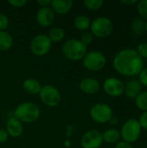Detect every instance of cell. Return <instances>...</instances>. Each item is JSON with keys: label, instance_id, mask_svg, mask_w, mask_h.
Instances as JSON below:
<instances>
[{"label": "cell", "instance_id": "1", "mask_svg": "<svg viewBox=\"0 0 147 148\" xmlns=\"http://www.w3.org/2000/svg\"><path fill=\"white\" fill-rule=\"evenodd\" d=\"M113 64L114 69L125 76L139 75L144 69L143 59L133 49H125L118 52L113 58Z\"/></svg>", "mask_w": 147, "mask_h": 148}, {"label": "cell", "instance_id": "2", "mask_svg": "<svg viewBox=\"0 0 147 148\" xmlns=\"http://www.w3.org/2000/svg\"><path fill=\"white\" fill-rule=\"evenodd\" d=\"M40 114L41 111L39 107L30 101L19 104L14 111V117L22 123H33L39 119Z\"/></svg>", "mask_w": 147, "mask_h": 148}, {"label": "cell", "instance_id": "3", "mask_svg": "<svg viewBox=\"0 0 147 148\" xmlns=\"http://www.w3.org/2000/svg\"><path fill=\"white\" fill-rule=\"evenodd\" d=\"M88 47L79 39L72 38L67 40L62 46L63 56L70 61H80L87 54Z\"/></svg>", "mask_w": 147, "mask_h": 148}, {"label": "cell", "instance_id": "4", "mask_svg": "<svg viewBox=\"0 0 147 148\" xmlns=\"http://www.w3.org/2000/svg\"><path fill=\"white\" fill-rule=\"evenodd\" d=\"M91 33L98 38H105L110 36L113 30V22L105 16H100L94 19L90 24Z\"/></svg>", "mask_w": 147, "mask_h": 148}, {"label": "cell", "instance_id": "5", "mask_svg": "<svg viewBox=\"0 0 147 148\" xmlns=\"http://www.w3.org/2000/svg\"><path fill=\"white\" fill-rule=\"evenodd\" d=\"M140 134L141 127L139 123V121L131 119L123 124L120 131V137L123 139V141L131 144L138 140Z\"/></svg>", "mask_w": 147, "mask_h": 148}, {"label": "cell", "instance_id": "6", "mask_svg": "<svg viewBox=\"0 0 147 148\" xmlns=\"http://www.w3.org/2000/svg\"><path fill=\"white\" fill-rule=\"evenodd\" d=\"M83 66L89 71H100L107 64V59L105 56L100 51L87 52L82 59Z\"/></svg>", "mask_w": 147, "mask_h": 148}, {"label": "cell", "instance_id": "7", "mask_svg": "<svg viewBox=\"0 0 147 148\" xmlns=\"http://www.w3.org/2000/svg\"><path fill=\"white\" fill-rule=\"evenodd\" d=\"M41 101L47 107L55 108L61 101V94L59 90L53 85H44L39 92Z\"/></svg>", "mask_w": 147, "mask_h": 148}, {"label": "cell", "instance_id": "8", "mask_svg": "<svg viewBox=\"0 0 147 148\" xmlns=\"http://www.w3.org/2000/svg\"><path fill=\"white\" fill-rule=\"evenodd\" d=\"M52 46L48 35L39 34L33 37L30 42V50L36 56H43L47 55Z\"/></svg>", "mask_w": 147, "mask_h": 148}, {"label": "cell", "instance_id": "9", "mask_svg": "<svg viewBox=\"0 0 147 148\" xmlns=\"http://www.w3.org/2000/svg\"><path fill=\"white\" fill-rule=\"evenodd\" d=\"M90 116L92 120L97 123H106L113 117V110L108 104L96 103L90 109Z\"/></svg>", "mask_w": 147, "mask_h": 148}, {"label": "cell", "instance_id": "10", "mask_svg": "<svg viewBox=\"0 0 147 148\" xmlns=\"http://www.w3.org/2000/svg\"><path fill=\"white\" fill-rule=\"evenodd\" d=\"M102 144V134L96 129L87 131L82 135L81 140V145L82 148H100Z\"/></svg>", "mask_w": 147, "mask_h": 148}, {"label": "cell", "instance_id": "11", "mask_svg": "<svg viewBox=\"0 0 147 148\" xmlns=\"http://www.w3.org/2000/svg\"><path fill=\"white\" fill-rule=\"evenodd\" d=\"M103 89L107 95L113 97H118L124 93L125 85L120 79L110 77L104 81Z\"/></svg>", "mask_w": 147, "mask_h": 148}, {"label": "cell", "instance_id": "12", "mask_svg": "<svg viewBox=\"0 0 147 148\" xmlns=\"http://www.w3.org/2000/svg\"><path fill=\"white\" fill-rule=\"evenodd\" d=\"M36 19L42 27H49L55 19V14L50 7H41L36 15Z\"/></svg>", "mask_w": 147, "mask_h": 148}, {"label": "cell", "instance_id": "13", "mask_svg": "<svg viewBox=\"0 0 147 148\" xmlns=\"http://www.w3.org/2000/svg\"><path fill=\"white\" fill-rule=\"evenodd\" d=\"M5 130L9 136L13 138H18L22 135L23 132V126L20 121H18L16 118L13 116L8 119L6 122Z\"/></svg>", "mask_w": 147, "mask_h": 148}, {"label": "cell", "instance_id": "14", "mask_svg": "<svg viewBox=\"0 0 147 148\" xmlns=\"http://www.w3.org/2000/svg\"><path fill=\"white\" fill-rule=\"evenodd\" d=\"M79 88L86 95H94L100 89V82L92 77H87L80 82Z\"/></svg>", "mask_w": 147, "mask_h": 148}, {"label": "cell", "instance_id": "15", "mask_svg": "<svg viewBox=\"0 0 147 148\" xmlns=\"http://www.w3.org/2000/svg\"><path fill=\"white\" fill-rule=\"evenodd\" d=\"M74 2L72 0H53L51 1L50 8L58 15H65L70 11Z\"/></svg>", "mask_w": 147, "mask_h": 148}, {"label": "cell", "instance_id": "16", "mask_svg": "<svg viewBox=\"0 0 147 148\" xmlns=\"http://www.w3.org/2000/svg\"><path fill=\"white\" fill-rule=\"evenodd\" d=\"M124 93L129 98H136L141 93V84L138 80H131L125 85Z\"/></svg>", "mask_w": 147, "mask_h": 148}, {"label": "cell", "instance_id": "17", "mask_svg": "<svg viewBox=\"0 0 147 148\" xmlns=\"http://www.w3.org/2000/svg\"><path fill=\"white\" fill-rule=\"evenodd\" d=\"M23 88L27 94L34 95L39 94V92L42 88V85L39 82V81H37L36 79L28 78L23 82Z\"/></svg>", "mask_w": 147, "mask_h": 148}, {"label": "cell", "instance_id": "18", "mask_svg": "<svg viewBox=\"0 0 147 148\" xmlns=\"http://www.w3.org/2000/svg\"><path fill=\"white\" fill-rule=\"evenodd\" d=\"M102 138H103V142L105 141L106 143L108 144H113L116 143L120 140V132L118 129L115 128H110L106 130L102 134Z\"/></svg>", "mask_w": 147, "mask_h": 148}, {"label": "cell", "instance_id": "19", "mask_svg": "<svg viewBox=\"0 0 147 148\" xmlns=\"http://www.w3.org/2000/svg\"><path fill=\"white\" fill-rule=\"evenodd\" d=\"M14 40L12 36L5 31H0V51H6L11 49Z\"/></svg>", "mask_w": 147, "mask_h": 148}, {"label": "cell", "instance_id": "20", "mask_svg": "<svg viewBox=\"0 0 147 148\" xmlns=\"http://www.w3.org/2000/svg\"><path fill=\"white\" fill-rule=\"evenodd\" d=\"M90 24H91L90 19L83 15L78 16L74 19V26L78 30H81V31L87 30L88 29L90 28Z\"/></svg>", "mask_w": 147, "mask_h": 148}, {"label": "cell", "instance_id": "21", "mask_svg": "<svg viewBox=\"0 0 147 148\" xmlns=\"http://www.w3.org/2000/svg\"><path fill=\"white\" fill-rule=\"evenodd\" d=\"M131 30L134 36H140L141 34H143L144 31L146 30L145 21L140 17H137L133 19L131 24Z\"/></svg>", "mask_w": 147, "mask_h": 148}, {"label": "cell", "instance_id": "22", "mask_svg": "<svg viewBox=\"0 0 147 148\" xmlns=\"http://www.w3.org/2000/svg\"><path fill=\"white\" fill-rule=\"evenodd\" d=\"M51 42H59L65 37V30L61 27H55L50 29L48 35Z\"/></svg>", "mask_w": 147, "mask_h": 148}, {"label": "cell", "instance_id": "23", "mask_svg": "<svg viewBox=\"0 0 147 148\" xmlns=\"http://www.w3.org/2000/svg\"><path fill=\"white\" fill-rule=\"evenodd\" d=\"M136 106L142 111H147V91L141 92L136 97Z\"/></svg>", "mask_w": 147, "mask_h": 148}, {"label": "cell", "instance_id": "24", "mask_svg": "<svg viewBox=\"0 0 147 148\" xmlns=\"http://www.w3.org/2000/svg\"><path fill=\"white\" fill-rule=\"evenodd\" d=\"M83 4L85 5L87 9L90 10H97L103 6L104 1L103 0H86L83 2Z\"/></svg>", "mask_w": 147, "mask_h": 148}, {"label": "cell", "instance_id": "25", "mask_svg": "<svg viewBox=\"0 0 147 148\" xmlns=\"http://www.w3.org/2000/svg\"><path fill=\"white\" fill-rule=\"evenodd\" d=\"M137 9L140 18H142L143 20H147V0H142L138 2Z\"/></svg>", "mask_w": 147, "mask_h": 148}, {"label": "cell", "instance_id": "26", "mask_svg": "<svg viewBox=\"0 0 147 148\" xmlns=\"http://www.w3.org/2000/svg\"><path fill=\"white\" fill-rule=\"evenodd\" d=\"M80 41L88 47V45L91 44L94 41V36L91 32H85L82 34V36H81Z\"/></svg>", "mask_w": 147, "mask_h": 148}, {"label": "cell", "instance_id": "27", "mask_svg": "<svg viewBox=\"0 0 147 148\" xmlns=\"http://www.w3.org/2000/svg\"><path fill=\"white\" fill-rule=\"evenodd\" d=\"M10 25V20L5 14L0 13V31H5Z\"/></svg>", "mask_w": 147, "mask_h": 148}, {"label": "cell", "instance_id": "28", "mask_svg": "<svg viewBox=\"0 0 147 148\" xmlns=\"http://www.w3.org/2000/svg\"><path fill=\"white\" fill-rule=\"evenodd\" d=\"M136 51L142 59H147V42H142L139 44Z\"/></svg>", "mask_w": 147, "mask_h": 148}, {"label": "cell", "instance_id": "29", "mask_svg": "<svg viewBox=\"0 0 147 148\" xmlns=\"http://www.w3.org/2000/svg\"><path fill=\"white\" fill-rule=\"evenodd\" d=\"M139 75V82H140V84L147 87V68H144Z\"/></svg>", "mask_w": 147, "mask_h": 148}, {"label": "cell", "instance_id": "30", "mask_svg": "<svg viewBox=\"0 0 147 148\" xmlns=\"http://www.w3.org/2000/svg\"><path fill=\"white\" fill-rule=\"evenodd\" d=\"M8 3H9L12 7H15V8H21V7H23V6L27 3V1H26V0H9Z\"/></svg>", "mask_w": 147, "mask_h": 148}, {"label": "cell", "instance_id": "31", "mask_svg": "<svg viewBox=\"0 0 147 148\" xmlns=\"http://www.w3.org/2000/svg\"><path fill=\"white\" fill-rule=\"evenodd\" d=\"M139 123L141 128H144V129L147 130V111L146 112H144V113L140 115Z\"/></svg>", "mask_w": 147, "mask_h": 148}, {"label": "cell", "instance_id": "32", "mask_svg": "<svg viewBox=\"0 0 147 148\" xmlns=\"http://www.w3.org/2000/svg\"><path fill=\"white\" fill-rule=\"evenodd\" d=\"M8 137H9V135H8L6 130L0 128V145L5 143L8 140Z\"/></svg>", "mask_w": 147, "mask_h": 148}, {"label": "cell", "instance_id": "33", "mask_svg": "<svg viewBox=\"0 0 147 148\" xmlns=\"http://www.w3.org/2000/svg\"><path fill=\"white\" fill-rule=\"evenodd\" d=\"M115 148H133V146L127 142H125V141H120V142H118L117 145L115 146Z\"/></svg>", "mask_w": 147, "mask_h": 148}, {"label": "cell", "instance_id": "34", "mask_svg": "<svg viewBox=\"0 0 147 148\" xmlns=\"http://www.w3.org/2000/svg\"><path fill=\"white\" fill-rule=\"evenodd\" d=\"M37 3L41 7H49L51 4V0H39L37 1Z\"/></svg>", "mask_w": 147, "mask_h": 148}, {"label": "cell", "instance_id": "35", "mask_svg": "<svg viewBox=\"0 0 147 148\" xmlns=\"http://www.w3.org/2000/svg\"><path fill=\"white\" fill-rule=\"evenodd\" d=\"M120 3H123V4L133 5V4L138 3V1H137V0H122V1H120Z\"/></svg>", "mask_w": 147, "mask_h": 148}, {"label": "cell", "instance_id": "36", "mask_svg": "<svg viewBox=\"0 0 147 148\" xmlns=\"http://www.w3.org/2000/svg\"><path fill=\"white\" fill-rule=\"evenodd\" d=\"M109 122H110L112 125H117V124H118V122H119V121H118V118H117V117L113 116V117L110 119Z\"/></svg>", "mask_w": 147, "mask_h": 148}, {"label": "cell", "instance_id": "37", "mask_svg": "<svg viewBox=\"0 0 147 148\" xmlns=\"http://www.w3.org/2000/svg\"><path fill=\"white\" fill-rule=\"evenodd\" d=\"M146 30L147 31V21L146 22Z\"/></svg>", "mask_w": 147, "mask_h": 148}]
</instances>
